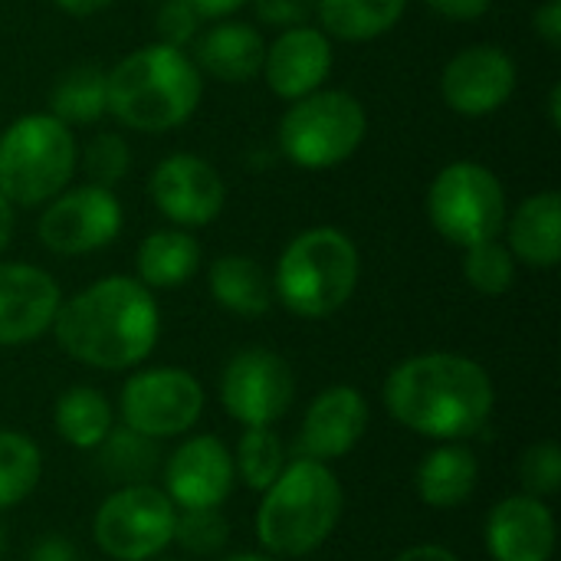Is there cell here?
Wrapping results in <instances>:
<instances>
[{
  "mask_svg": "<svg viewBox=\"0 0 561 561\" xmlns=\"http://www.w3.org/2000/svg\"><path fill=\"white\" fill-rule=\"evenodd\" d=\"M385 408L408 431L450 444L490 424L496 391L480 362L454 352H427L401 362L388 375Z\"/></svg>",
  "mask_w": 561,
  "mask_h": 561,
  "instance_id": "6da1fadb",
  "label": "cell"
},
{
  "mask_svg": "<svg viewBox=\"0 0 561 561\" xmlns=\"http://www.w3.org/2000/svg\"><path fill=\"white\" fill-rule=\"evenodd\" d=\"M59 348L99 371H122L145 362L161 332V312L135 276H105L59 302L53 319Z\"/></svg>",
  "mask_w": 561,
  "mask_h": 561,
  "instance_id": "7a4b0ae2",
  "label": "cell"
},
{
  "mask_svg": "<svg viewBox=\"0 0 561 561\" xmlns=\"http://www.w3.org/2000/svg\"><path fill=\"white\" fill-rule=\"evenodd\" d=\"M201 69L168 43L128 53L108 72V112L135 131H168L184 125L201 102Z\"/></svg>",
  "mask_w": 561,
  "mask_h": 561,
  "instance_id": "3957f363",
  "label": "cell"
},
{
  "mask_svg": "<svg viewBox=\"0 0 561 561\" xmlns=\"http://www.w3.org/2000/svg\"><path fill=\"white\" fill-rule=\"evenodd\" d=\"M342 506L345 493L329 463L296 457L263 490L256 539L276 559H302L335 533Z\"/></svg>",
  "mask_w": 561,
  "mask_h": 561,
  "instance_id": "277c9868",
  "label": "cell"
},
{
  "mask_svg": "<svg viewBox=\"0 0 561 561\" xmlns=\"http://www.w3.org/2000/svg\"><path fill=\"white\" fill-rule=\"evenodd\" d=\"M358 247L339 227H312L286 243L273 293L299 319L335 316L358 286Z\"/></svg>",
  "mask_w": 561,
  "mask_h": 561,
  "instance_id": "5b68a950",
  "label": "cell"
},
{
  "mask_svg": "<svg viewBox=\"0 0 561 561\" xmlns=\"http://www.w3.org/2000/svg\"><path fill=\"white\" fill-rule=\"evenodd\" d=\"M79 151L66 122L53 112L23 115L0 135V194L10 204L36 207L66 191Z\"/></svg>",
  "mask_w": 561,
  "mask_h": 561,
  "instance_id": "8992f818",
  "label": "cell"
},
{
  "mask_svg": "<svg viewBox=\"0 0 561 561\" xmlns=\"http://www.w3.org/2000/svg\"><path fill=\"white\" fill-rule=\"evenodd\" d=\"M368 131V115L352 92L316 89L296 99L279 122L283 154L306 168L325 171L348 161Z\"/></svg>",
  "mask_w": 561,
  "mask_h": 561,
  "instance_id": "52a82bcc",
  "label": "cell"
},
{
  "mask_svg": "<svg viewBox=\"0 0 561 561\" xmlns=\"http://www.w3.org/2000/svg\"><path fill=\"white\" fill-rule=\"evenodd\" d=\"M427 217L434 230L457 247L496 240L506 227V194L500 178L477 161L447 164L427 191Z\"/></svg>",
  "mask_w": 561,
  "mask_h": 561,
  "instance_id": "ba28073f",
  "label": "cell"
},
{
  "mask_svg": "<svg viewBox=\"0 0 561 561\" xmlns=\"http://www.w3.org/2000/svg\"><path fill=\"white\" fill-rule=\"evenodd\" d=\"M178 510L151 483L115 490L95 513V546L115 561H151L174 542Z\"/></svg>",
  "mask_w": 561,
  "mask_h": 561,
  "instance_id": "9c48e42d",
  "label": "cell"
},
{
  "mask_svg": "<svg viewBox=\"0 0 561 561\" xmlns=\"http://www.w3.org/2000/svg\"><path fill=\"white\" fill-rule=\"evenodd\" d=\"M118 404L125 427L161 440L187 434L201 421L204 388L184 368H148L125 381Z\"/></svg>",
  "mask_w": 561,
  "mask_h": 561,
  "instance_id": "30bf717a",
  "label": "cell"
},
{
  "mask_svg": "<svg viewBox=\"0 0 561 561\" xmlns=\"http://www.w3.org/2000/svg\"><path fill=\"white\" fill-rule=\"evenodd\" d=\"M296 398V378L283 355L270 348L237 352L220 375V404L243 427H273Z\"/></svg>",
  "mask_w": 561,
  "mask_h": 561,
  "instance_id": "8fae6325",
  "label": "cell"
},
{
  "mask_svg": "<svg viewBox=\"0 0 561 561\" xmlns=\"http://www.w3.org/2000/svg\"><path fill=\"white\" fill-rule=\"evenodd\" d=\"M39 240L56 256H82L108 247L122 230V204L108 187L82 184L59 191L39 214Z\"/></svg>",
  "mask_w": 561,
  "mask_h": 561,
  "instance_id": "7c38bea8",
  "label": "cell"
},
{
  "mask_svg": "<svg viewBox=\"0 0 561 561\" xmlns=\"http://www.w3.org/2000/svg\"><path fill=\"white\" fill-rule=\"evenodd\" d=\"M516 89V62L506 49L480 43L460 49L440 76V95L457 115H493Z\"/></svg>",
  "mask_w": 561,
  "mask_h": 561,
  "instance_id": "4fadbf2b",
  "label": "cell"
},
{
  "mask_svg": "<svg viewBox=\"0 0 561 561\" xmlns=\"http://www.w3.org/2000/svg\"><path fill=\"white\" fill-rule=\"evenodd\" d=\"M151 201L178 227H204L224 210V178L197 154L178 151L151 171Z\"/></svg>",
  "mask_w": 561,
  "mask_h": 561,
  "instance_id": "5bb4252c",
  "label": "cell"
},
{
  "mask_svg": "<svg viewBox=\"0 0 561 561\" xmlns=\"http://www.w3.org/2000/svg\"><path fill=\"white\" fill-rule=\"evenodd\" d=\"M233 483V454L214 434L184 440L164 467V493L174 510H220L230 500Z\"/></svg>",
  "mask_w": 561,
  "mask_h": 561,
  "instance_id": "9a60e30c",
  "label": "cell"
},
{
  "mask_svg": "<svg viewBox=\"0 0 561 561\" xmlns=\"http://www.w3.org/2000/svg\"><path fill=\"white\" fill-rule=\"evenodd\" d=\"M56 279L30 263H0V348L26 345L53 329L59 312Z\"/></svg>",
  "mask_w": 561,
  "mask_h": 561,
  "instance_id": "2e32d148",
  "label": "cell"
},
{
  "mask_svg": "<svg viewBox=\"0 0 561 561\" xmlns=\"http://www.w3.org/2000/svg\"><path fill=\"white\" fill-rule=\"evenodd\" d=\"M371 421L368 401L352 385L325 388L306 411L299 427V457L329 463L358 447Z\"/></svg>",
  "mask_w": 561,
  "mask_h": 561,
  "instance_id": "e0dca14e",
  "label": "cell"
},
{
  "mask_svg": "<svg viewBox=\"0 0 561 561\" xmlns=\"http://www.w3.org/2000/svg\"><path fill=\"white\" fill-rule=\"evenodd\" d=\"M329 69H332L329 36L319 26L302 23V26L279 30V36L266 46L260 76L279 99L296 102V99L322 89Z\"/></svg>",
  "mask_w": 561,
  "mask_h": 561,
  "instance_id": "ac0fdd59",
  "label": "cell"
},
{
  "mask_svg": "<svg viewBox=\"0 0 561 561\" xmlns=\"http://www.w3.org/2000/svg\"><path fill=\"white\" fill-rule=\"evenodd\" d=\"M493 561H549L556 556V516L546 500L506 496L483 526Z\"/></svg>",
  "mask_w": 561,
  "mask_h": 561,
  "instance_id": "d6986e66",
  "label": "cell"
},
{
  "mask_svg": "<svg viewBox=\"0 0 561 561\" xmlns=\"http://www.w3.org/2000/svg\"><path fill=\"white\" fill-rule=\"evenodd\" d=\"M263 56H266V43L260 30L240 20H220L204 33H197L194 43V59H197L194 66L230 85L256 79L263 72Z\"/></svg>",
  "mask_w": 561,
  "mask_h": 561,
  "instance_id": "ffe728a7",
  "label": "cell"
},
{
  "mask_svg": "<svg viewBox=\"0 0 561 561\" xmlns=\"http://www.w3.org/2000/svg\"><path fill=\"white\" fill-rule=\"evenodd\" d=\"M477 480H480L477 454L470 447H463V440H450L421 460L414 486H417V496L424 506L457 510L473 496Z\"/></svg>",
  "mask_w": 561,
  "mask_h": 561,
  "instance_id": "44dd1931",
  "label": "cell"
},
{
  "mask_svg": "<svg viewBox=\"0 0 561 561\" xmlns=\"http://www.w3.org/2000/svg\"><path fill=\"white\" fill-rule=\"evenodd\" d=\"M510 253L533 270H552L561 256V197L542 191L526 197L510 217Z\"/></svg>",
  "mask_w": 561,
  "mask_h": 561,
  "instance_id": "7402d4cb",
  "label": "cell"
},
{
  "mask_svg": "<svg viewBox=\"0 0 561 561\" xmlns=\"http://www.w3.org/2000/svg\"><path fill=\"white\" fill-rule=\"evenodd\" d=\"M207 283H210V296L217 299V306H224L233 316L260 319L273 306V279L250 256H240V253L217 256L210 263Z\"/></svg>",
  "mask_w": 561,
  "mask_h": 561,
  "instance_id": "603a6c76",
  "label": "cell"
},
{
  "mask_svg": "<svg viewBox=\"0 0 561 561\" xmlns=\"http://www.w3.org/2000/svg\"><path fill=\"white\" fill-rule=\"evenodd\" d=\"M135 266L148 289H174L197 273L201 247L187 230H154L141 240Z\"/></svg>",
  "mask_w": 561,
  "mask_h": 561,
  "instance_id": "cb8c5ba5",
  "label": "cell"
},
{
  "mask_svg": "<svg viewBox=\"0 0 561 561\" xmlns=\"http://www.w3.org/2000/svg\"><path fill=\"white\" fill-rule=\"evenodd\" d=\"M53 427L69 447L95 450L115 427V414L102 391L79 385V388H69L66 394H59V401L53 408Z\"/></svg>",
  "mask_w": 561,
  "mask_h": 561,
  "instance_id": "d4e9b609",
  "label": "cell"
},
{
  "mask_svg": "<svg viewBox=\"0 0 561 561\" xmlns=\"http://www.w3.org/2000/svg\"><path fill=\"white\" fill-rule=\"evenodd\" d=\"M408 0H312L316 16L322 20L325 36H339L348 43H365L388 33Z\"/></svg>",
  "mask_w": 561,
  "mask_h": 561,
  "instance_id": "484cf974",
  "label": "cell"
},
{
  "mask_svg": "<svg viewBox=\"0 0 561 561\" xmlns=\"http://www.w3.org/2000/svg\"><path fill=\"white\" fill-rule=\"evenodd\" d=\"M49 105L53 115L66 125H85L102 118L108 112V72H102L99 66H72L53 85Z\"/></svg>",
  "mask_w": 561,
  "mask_h": 561,
  "instance_id": "4316f807",
  "label": "cell"
},
{
  "mask_svg": "<svg viewBox=\"0 0 561 561\" xmlns=\"http://www.w3.org/2000/svg\"><path fill=\"white\" fill-rule=\"evenodd\" d=\"M99 450V467L108 480L122 486H138L148 483L151 473L158 470V447L151 437L131 431V427H112L108 437L95 447Z\"/></svg>",
  "mask_w": 561,
  "mask_h": 561,
  "instance_id": "83f0119b",
  "label": "cell"
},
{
  "mask_svg": "<svg viewBox=\"0 0 561 561\" xmlns=\"http://www.w3.org/2000/svg\"><path fill=\"white\" fill-rule=\"evenodd\" d=\"M43 477L36 440L20 431H0V510L23 503Z\"/></svg>",
  "mask_w": 561,
  "mask_h": 561,
  "instance_id": "f1b7e54d",
  "label": "cell"
},
{
  "mask_svg": "<svg viewBox=\"0 0 561 561\" xmlns=\"http://www.w3.org/2000/svg\"><path fill=\"white\" fill-rule=\"evenodd\" d=\"M286 467V450H283V440L273 427H243V437L237 444V454H233V470L237 477L263 493L266 486H273V480L283 473Z\"/></svg>",
  "mask_w": 561,
  "mask_h": 561,
  "instance_id": "f546056e",
  "label": "cell"
},
{
  "mask_svg": "<svg viewBox=\"0 0 561 561\" xmlns=\"http://www.w3.org/2000/svg\"><path fill=\"white\" fill-rule=\"evenodd\" d=\"M463 273L480 296H503L516 283V256L500 240H483L467 247Z\"/></svg>",
  "mask_w": 561,
  "mask_h": 561,
  "instance_id": "4dcf8cb0",
  "label": "cell"
},
{
  "mask_svg": "<svg viewBox=\"0 0 561 561\" xmlns=\"http://www.w3.org/2000/svg\"><path fill=\"white\" fill-rule=\"evenodd\" d=\"M230 539V523L220 510H181L174 519V542L191 556H217Z\"/></svg>",
  "mask_w": 561,
  "mask_h": 561,
  "instance_id": "1f68e13d",
  "label": "cell"
},
{
  "mask_svg": "<svg viewBox=\"0 0 561 561\" xmlns=\"http://www.w3.org/2000/svg\"><path fill=\"white\" fill-rule=\"evenodd\" d=\"M128 168H131V151H128L125 138L115 131L95 135L82 151V171H85L89 184L112 191L128 174Z\"/></svg>",
  "mask_w": 561,
  "mask_h": 561,
  "instance_id": "d6a6232c",
  "label": "cell"
},
{
  "mask_svg": "<svg viewBox=\"0 0 561 561\" xmlns=\"http://www.w3.org/2000/svg\"><path fill=\"white\" fill-rule=\"evenodd\" d=\"M519 483H523L526 496H536V500L556 496L561 486L559 444L546 440V444L529 447V450L523 454V460H519Z\"/></svg>",
  "mask_w": 561,
  "mask_h": 561,
  "instance_id": "836d02e7",
  "label": "cell"
},
{
  "mask_svg": "<svg viewBox=\"0 0 561 561\" xmlns=\"http://www.w3.org/2000/svg\"><path fill=\"white\" fill-rule=\"evenodd\" d=\"M201 20H204V16H201L187 0H161V7H158V13H154L158 43H168V46L184 49L191 39H197Z\"/></svg>",
  "mask_w": 561,
  "mask_h": 561,
  "instance_id": "e575fe53",
  "label": "cell"
},
{
  "mask_svg": "<svg viewBox=\"0 0 561 561\" xmlns=\"http://www.w3.org/2000/svg\"><path fill=\"white\" fill-rule=\"evenodd\" d=\"M256 13L263 23L289 30V26L309 23L316 10H312V0H256Z\"/></svg>",
  "mask_w": 561,
  "mask_h": 561,
  "instance_id": "d590c367",
  "label": "cell"
},
{
  "mask_svg": "<svg viewBox=\"0 0 561 561\" xmlns=\"http://www.w3.org/2000/svg\"><path fill=\"white\" fill-rule=\"evenodd\" d=\"M424 3L447 20H477L493 7V0H424Z\"/></svg>",
  "mask_w": 561,
  "mask_h": 561,
  "instance_id": "8d00e7d4",
  "label": "cell"
},
{
  "mask_svg": "<svg viewBox=\"0 0 561 561\" xmlns=\"http://www.w3.org/2000/svg\"><path fill=\"white\" fill-rule=\"evenodd\" d=\"M536 33L552 46L559 49L561 46V0H546L539 10H536V20H533Z\"/></svg>",
  "mask_w": 561,
  "mask_h": 561,
  "instance_id": "74e56055",
  "label": "cell"
},
{
  "mask_svg": "<svg viewBox=\"0 0 561 561\" xmlns=\"http://www.w3.org/2000/svg\"><path fill=\"white\" fill-rule=\"evenodd\" d=\"M30 561H79V559H76V549H72V542H69V539H62V536H46L43 542H36V546H33Z\"/></svg>",
  "mask_w": 561,
  "mask_h": 561,
  "instance_id": "f35d334b",
  "label": "cell"
},
{
  "mask_svg": "<svg viewBox=\"0 0 561 561\" xmlns=\"http://www.w3.org/2000/svg\"><path fill=\"white\" fill-rule=\"evenodd\" d=\"M204 20H224V16H230L233 10H240L247 0H187Z\"/></svg>",
  "mask_w": 561,
  "mask_h": 561,
  "instance_id": "ab89813d",
  "label": "cell"
},
{
  "mask_svg": "<svg viewBox=\"0 0 561 561\" xmlns=\"http://www.w3.org/2000/svg\"><path fill=\"white\" fill-rule=\"evenodd\" d=\"M394 561H460L450 549L444 546H414L408 552H401Z\"/></svg>",
  "mask_w": 561,
  "mask_h": 561,
  "instance_id": "60d3db41",
  "label": "cell"
},
{
  "mask_svg": "<svg viewBox=\"0 0 561 561\" xmlns=\"http://www.w3.org/2000/svg\"><path fill=\"white\" fill-rule=\"evenodd\" d=\"M59 10H66V13H72V16H89V13H99V10H105L112 0H53Z\"/></svg>",
  "mask_w": 561,
  "mask_h": 561,
  "instance_id": "b9f144b4",
  "label": "cell"
},
{
  "mask_svg": "<svg viewBox=\"0 0 561 561\" xmlns=\"http://www.w3.org/2000/svg\"><path fill=\"white\" fill-rule=\"evenodd\" d=\"M10 233H13V204L0 194V253L10 243Z\"/></svg>",
  "mask_w": 561,
  "mask_h": 561,
  "instance_id": "7bdbcfd3",
  "label": "cell"
},
{
  "mask_svg": "<svg viewBox=\"0 0 561 561\" xmlns=\"http://www.w3.org/2000/svg\"><path fill=\"white\" fill-rule=\"evenodd\" d=\"M559 102H561V89H559V85H552V92H549V115H552V125H556V128L561 125Z\"/></svg>",
  "mask_w": 561,
  "mask_h": 561,
  "instance_id": "ee69618b",
  "label": "cell"
},
{
  "mask_svg": "<svg viewBox=\"0 0 561 561\" xmlns=\"http://www.w3.org/2000/svg\"><path fill=\"white\" fill-rule=\"evenodd\" d=\"M224 561H273V559H266V556H250V552H240V556H230V559H224Z\"/></svg>",
  "mask_w": 561,
  "mask_h": 561,
  "instance_id": "f6af8a7d",
  "label": "cell"
}]
</instances>
